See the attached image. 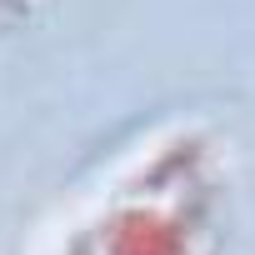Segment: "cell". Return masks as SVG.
Returning a JSON list of instances; mask_svg holds the SVG:
<instances>
[{"label": "cell", "mask_w": 255, "mask_h": 255, "mask_svg": "<svg viewBox=\"0 0 255 255\" xmlns=\"http://www.w3.org/2000/svg\"><path fill=\"white\" fill-rule=\"evenodd\" d=\"M95 255H190V230L160 205H125L100 225Z\"/></svg>", "instance_id": "6da1fadb"}]
</instances>
